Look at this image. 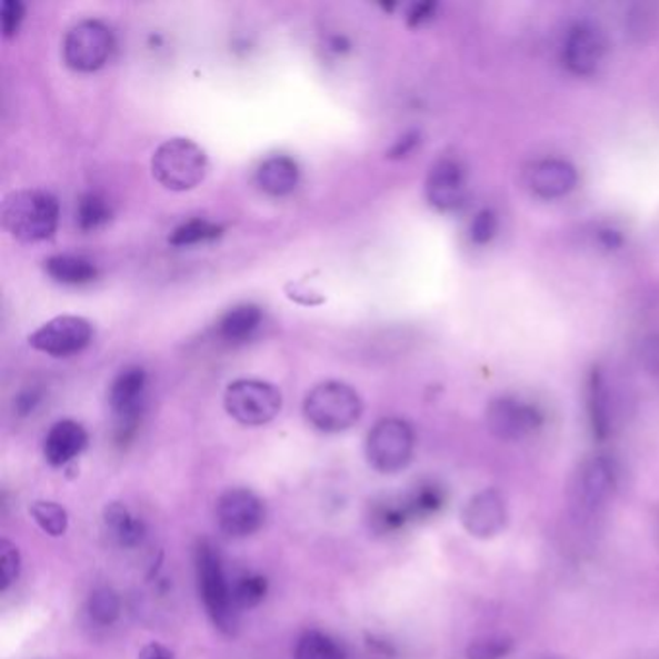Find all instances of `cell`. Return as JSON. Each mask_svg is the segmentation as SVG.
Wrapping results in <instances>:
<instances>
[{
	"label": "cell",
	"instance_id": "cell-1",
	"mask_svg": "<svg viewBox=\"0 0 659 659\" xmlns=\"http://www.w3.org/2000/svg\"><path fill=\"white\" fill-rule=\"evenodd\" d=\"M196 578L203 608L222 635L232 637L238 630V611L232 582L227 577L221 553L213 543L200 541L196 548Z\"/></svg>",
	"mask_w": 659,
	"mask_h": 659
},
{
	"label": "cell",
	"instance_id": "cell-2",
	"mask_svg": "<svg viewBox=\"0 0 659 659\" xmlns=\"http://www.w3.org/2000/svg\"><path fill=\"white\" fill-rule=\"evenodd\" d=\"M59 201L43 190H20L2 201V224L20 242L33 244L54 237L59 227Z\"/></svg>",
	"mask_w": 659,
	"mask_h": 659
},
{
	"label": "cell",
	"instance_id": "cell-3",
	"mask_svg": "<svg viewBox=\"0 0 659 659\" xmlns=\"http://www.w3.org/2000/svg\"><path fill=\"white\" fill-rule=\"evenodd\" d=\"M363 402L352 387L326 381L306 395V420L323 433H341L362 418Z\"/></svg>",
	"mask_w": 659,
	"mask_h": 659
},
{
	"label": "cell",
	"instance_id": "cell-4",
	"mask_svg": "<svg viewBox=\"0 0 659 659\" xmlns=\"http://www.w3.org/2000/svg\"><path fill=\"white\" fill-rule=\"evenodd\" d=\"M208 169L206 151L188 138L164 141L151 159V171L157 182L172 192H186L201 184Z\"/></svg>",
	"mask_w": 659,
	"mask_h": 659
},
{
	"label": "cell",
	"instance_id": "cell-5",
	"mask_svg": "<svg viewBox=\"0 0 659 659\" xmlns=\"http://www.w3.org/2000/svg\"><path fill=\"white\" fill-rule=\"evenodd\" d=\"M415 431L400 418L379 420L366 439V457L381 475H397L415 455Z\"/></svg>",
	"mask_w": 659,
	"mask_h": 659
},
{
	"label": "cell",
	"instance_id": "cell-6",
	"mask_svg": "<svg viewBox=\"0 0 659 659\" xmlns=\"http://www.w3.org/2000/svg\"><path fill=\"white\" fill-rule=\"evenodd\" d=\"M282 395L258 379H238L224 391V410L242 426H266L281 412Z\"/></svg>",
	"mask_w": 659,
	"mask_h": 659
},
{
	"label": "cell",
	"instance_id": "cell-7",
	"mask_svg": "<svg viewBox=\"0 0 659 659\" xmlns=\"http://www.w3.org/2000/svg\"><path fill=\"white\" fill-rule=\"evenodd\" d=\"M148 405V373L140 366H130L120 371L109 387V407H111L117 439L127 443L132 439L141 422V416Z\"/></svg>",
	"mask_w": 659,
	"mask_h": 659
},
{
	"label": "cell",
	"instance_id": "cell-8",
	"mask_svg": "<svg viewBox=\"0 0 659 659\" xmlns=\"http://www.w3.org/2000/svg\"><path fill=\"white\" fill-rule=\"evenodd\" d=\"M114 51L112 31L99 20H83L68 31L62 44L64 62L76 72H96Z\"/></svg>",
	"mask_w": 659,
	"mask_h": 659
},
{
	"label": "cell",
	"instance_id": "cell-9",
	"mask_svg": "<svg viewBox=\"0 0 659 659\" xmlns=\"http://www.w3.org/2000/svg\"><path fill=\"white\" fill-rule=\"evenodd\" d=\"M217 525L229 538H248L258 532L266 522V505L252 489H227L216 507Z\"/></svg>",
	"mask_w": 659,
	"mask_h": 659
},
{
	"label": "cell",
	"instance_id": "cell-10",
	"mask_svg": "<svg viewBox=\"0 0 659 659\" xmlns=\"http://www.w3.org/2000/svg\"><path fill=\"white\" fill-rule=\"evenodd\" d=\"M93 341V326L86 318L59 316L30 335V345L44 355L72 356L88 349Z\"/></svg>",
	"mask_w": 659,
	"mask_h": 659
},
{
	"label": "cell",
	"instance_id": "cell-11",
	"mask_svg": "<svg viewBox=\"0 0 659 659\" xmlns=\"http://www.w3.org/2000/svg\"><path fill=\"white\" fill-rule=\"evenodd\" d=\"M617 475L611 460L592 457L578 470L575 480V505L582 512H598L616 491Z\"/></svg>",
	"mask_w": 659,
	"mask_h": 659
},
{
	"label": "cell",
	"instance_id": "cell-12",
	"mask_svg": "<svg viewBox=\"0 0 659 659\" xmlns=\"http://www.w3.org/2000/svg\"><path fill=\"white\" fill-rule=\"evenodd\" d=\"M486 422L496 438L517 441L538 430L543 416L538 408L515 399H497L486 412Z\"/></svg>",
	"mask_w": 659,
	"mask_h": 659
},
{
	"label": "cell",
	"instance_id": "cell-13",
	"mask_svg": "<svg viewBox=\"0 0 659 659\" xmlns=\"http://www.w3.org/2000/svg\"><path fill=\"white\" fill-rule=\"evenodd\" d=\"M606 57V39L592 23H578L575 26L567 41H565V67L572 74L590 76L600 68L601 60Z\"/></svg>",
	"mask_w": 659,
	"mask_h": 659
},
{
	"label": "cell",
	"instance_id": "cell-14",
	"mask_svg": "<svg viewBox=\"0 0 659 659\" xmlns=\"http://www.w3.org/2000/svg\"><path fill=\"white\" fill-rule=\"evenodd\" d=\"M462 525L470 536L480 540H488L503 532L507 507L501 493L497 489H483L472 497L462 511Z\"/></svg>",
	"mask_w": 659,
	"mask_h": 659
},
{
	"label": "cell",
	"instance_id": "cell-15",
	"mask_svg": "<svg viewBox=\"0 0 659 659\" xmlns=\"http://www.w3.org/2000/svg\"><path fill=\"white\" fill-rule=\"evenodd\" d=\"M426 196L439 211H455L467 200V177L459 163L451 159L439 161L426 182Z\"/></svg>",
	"mask_w": 659,
	"mask_h": 659
},
{
	"label": "cell",
	"instance_id": "cell-16",
	"mask_svg": "<svg viewBox=\"0 0 659 659\" xmlns=\"http://www.w3.org/2000/svg\"><path fill=\"white\" fill-rule=\"evenodd\" d=\"M88 441V431L82 423L74 420H60L52 426L44 438V460L54 468L67 467L86 451Z\"/></svg>",
	"mask_w": 659,
	"mask_h": 659
},
{
	"label": "cell",
	"instance_id": "cell-17",
	"mask_svg": "<svg viewBox=\"0 0 659 659\" xmlns=\"http://www.w3.org/2000/svg\"><path fill=\"white\" fill-rule=\"evenodd\" d=\"M577 182V169L561 159H546V161L533 164L530 177H528V184L532 188V192L543 200L563 198L575 190Z\"/></svg>",
	"mask_w": 659,
	"mask_h": 659
},
{
	"label": "cell",
	"instance_id": "cell-18",
	"mask_svg": "<svg viewBox=\"0 0 659 659\" xmlns=\"http://www.w3.org/2000/svg\"><path fill=\"white\" fill-rule=\"evenodd\" d=\"M300 171L294 159L287 156H274L266 159L256 171V184L261 192L281 198L297 190Z\"/></svg>",
	"mask_w": 659,
	"mask_h": 659
},
{
	"label": "cell",
	"instance_id": "cell-19",
	"mask_svg": "<svg viewBox=\"0 0 659 659\" xmlns=\"http://www.w3.org/2000/svg\"><path fill=\"white\" fill-rule=\"evenodd\" d=\"M104 528L120 548H138L146 538V525L138 519L127 505L111 503L104 507Z\"/></svg>",
	"mask_w": 659,
	"mask_h": 659
},
{
	"label": "cell",
	"instance_id": "cell-20",
	"mask_svg": "<svg viewBox=\"0 0 659 659\" xmlns=\"http://www.w3.org/2000/svg\"><path fill=\"white\" fill-rule=\"evenodd\" d=\"M263 311L260 306L240 304L230 308L217 323V333L230 345L248 341L260 329Z\"/></svg>",
	"mask_w": 659,
	"mask_h": 659
},
{
	"label": "cell",
	"instance_id": "cell-21",
	"mask_svg": "<svg viewBox=\"0 0 659 659\" xmlns=\"http://www.w3.org/2000/svg\"><path fill=\"white\" fill-rule=\"evenodd\" d=\"M44 271L51 277L52 281L60 284H89L97 279L99 269L93 261L82 256H72V253H59L44 261Z\"/></svg>",
	"mask_w": 659,
	"mask_h": 659
},
{
	"label": "cell",
	"instance_id": "cell-22",
	"mask_svg": "<svg viewBox=\"0 0 659 659\" xmlns=\"http://www.w3.org/2000/svg\"><path fill=\"white\" fill-rule=\"evenodd\" d=\"M294 659H347V652L326 632L306 630L294 646Z\"/></svg>",
	"mask_w": 659,
	"mask_h": 659
},
{
	"label": "cell",
	"instance_id": "cell-23",
	"mask_svg": "<svg viewBox=\"0 0 659 659\" xmlns=\"http://www.w3.org/2000/svg\"><path fill=\"white\" fill-rule=\"evenodd\" d=\"M111 219V206L107 203L103 196L96 192L83 193L78 206H76V222L80 229H101Z\"/></svg>",
	"mask_w": 659,
	"mask_h": 659
},
{
	"label": "cell",
	"instance_id": "cell-24",
	"mask_svg": "<svg viewBox=\"0 0 659 659\" xmlns=\"http://www.w3.org/2000/svg\"><path fill=\"white\" fill-rule=\"evenodd\" d=\"M222 229L216 222L206 221V219H192V221L182 222L180 227L172 230L169 237V244L177 248L184 246L203 244L221 237Z\"/></svg>",
	"mask_w": 659,
	"mask_h": 659
},
{
	"label": "cell",
	"instance_id": "cell-25",
	"mask_svg": "<svg viewBox=\"0 0 659 659\" xmlns=\"http://www.w3.org/2000/svg\"><path fill=\"white\" fill-rule=\"evenodd\" d=\"M30 515L36 525L51 538H60L67 533L68 512L62 505L54 501H36L31 503Z\"/></svg>",
	"mask_w": 659,
	"mask_h": 659
},
{
	"label": "cell",
	"instance_id": "cell-26",
	"mask_svg": "<svg viewBox=\"0 0 659 659\" xmlns=\"http://www.w3.org/2000/svg\"><path fill=\"white\" fill-rule=\"evenodd\" d=\"M267 580L261 575H242L232 582V593H234V603H237L238 611H246V609H253L260 606L261 601L266 600L267 596Z\"/></svg>",
	"mask_w": 659,
	"mask_h": 659
},
{
	"label": "cell",
	"instance_id": "cell-27",
	"mask_svg": "<svg viewBox=\"0 0 659 659\" xmlns=\"http://www.w3.org/2000/svg\"><path fill=\"white\" fill-rule=\"evenodd\" d=\"M412 519L407 501H386L371 512V527L379 533L397 532Z\"/></svg>",
	"mask_w": 659,
	"mask_h": 659
},
{
	"label": "cell",
	"instance_id": "cell-28",
	"mask_svg": "<svg viewBox=\"0 0 659 659\" xmlns=\"http://www.w3.org/2000/svg\"><path fill=\"white\" fill-rule=\"evenodd\" d=\"M88 611L91 621L101 627H109L120 617L119 596L112 592L111 588H97L89 598Z\"/></svg>",
	"mask_w": 659,
	"mask_h": 659
},
{
	"label": "cell",
	"instance_id": "cell-29",
	"mask_svg": "<svg viewBox=\"0 0 659 659\" xmlns=\"http://www.w3.org/2000/svg\"><path fill=\"white\" fill-rule=\"evenodd\" d=\"M606 400L608 399H606L601 376L598 371H593L592 387H590V415H592L593 431L600 439L609 433V412Z\"/></svg>",
	"mask_w": 659,
	"mask_h": 659
},
{
	"label": "cell",
	"instance_id": "cell-30",
	"mask_svg": "<svg viewBox=\"0 0 659 659\" xmlns=\"http://www.w3.org/2000/svg\"><path fill=\"white\" fill-rule=\"evenodd\" d=\"M22 557L12 541L0 540V590L7 592L20 577Z\"/></svg>",
	"mask_w": 659,
	"mask_h": 659
},
{
	"label": "cell",
	"instance_id": "cell-31",
	"mask_svg": "<svg viewBox=\"0 0 659 659\" xmlns=\"http://www.w3.org/2000/svg\"><path fill=\"white\" fill-rule=\"evenodd\" d=\"M511 652V638L486 637L468 646L467 659H505Z\"/></svg>",
	"mask_w": 659,
	"mask_h": 659
},
{
	"label": "cell",
	"instance_id": "cell-32",
	"mask_svg": "<svg viewBox=\"0 0 659 659\" xmlns=\"http://www.w3.org/2000/svg\"><path fill=\"white\" fill-rule=\"evenodd\" d=\"M497 227H499V222H497L496 213L491 209H483L470 224V238L475 240L476 244H488L496 237Z\"/></svg>",
	"mask_w": 659,
	"mask_h": 659
},
{
	"label": "cell",
	"instance_id": "cell-33",
	"mask_svg": "<svg viewBox=\"0 0 659 659\" xmlns=\"http://www.w3.org/2000/svg\"><path fill=\"white\" fill-rule=\"evenodd\" d=\"M26 16V8H23L20 0H4L2 8H0V22H2V36L4 38H14Z\"/></svg>",
	"mask_w": 659,
	"mask_h": 659
},
{
	"label": "cell",
	"instance_id": "cell-34",
	"mask_svg": "<svg viewBox=\"0 0 659 659\" xmlns=\"http://www.w3.org/2000/svg\"><path fill=\"white\" fill-rule=\"evenodd\" d=\"M436 10H438L436 2H418V4H412L407 14L408 26L416 28V26L430 22L431 18L436 16Z\"/></svg>",
	"mask_w": 659,
	"mask_h": 659
},
{
	"label": "cell",
	"instance_id": "cell-35",
	"mask_svg": "<svg viewBox=\"0 0 659 659\" xmlns=\"http://www.w3.org/2000/svg\"><path fill=\"white\" fill-rule=\"evenodd\" d=\"M418 133H407L405 138H400V141L395 143L393 149L389 151V157L391 159H400V157H407L412 149L416 148V143H418Z\"/></svg>",
	"mask_w": 659,
	"mask_h": 659
},
{
	"label": "cell",
	"instance_id": "cell-36",
	"mask_svg": "<svg viewBox=\"0 0 659 659\" xmlns=\"http://www.w3.org/2000/svg\"><path fill=\"white\" fill-rule=\"evenodd\" d=\"M138 659H174V653L167 646L151 642V645L141 648L140 658Z\"/></svg>",
	"mask_w": 659,
	"mask_h": 659
},
{
	"label": "cell",
	"instance_id": "cell-37",
	"mask_svg": "<svg viewBox=\"0 0 659 659\" xmlns=\"http://www.w3.org/2000/svg\"><path fill=\"white\" fill-rule=\"evenodd\" d=\"M39 400H41V397H39L38 391H23L16 400L18 412L20 415H30V412H33V408L38 407Z\"/></svg>",
	"mask_w": 659,
	"mask_h": 659
},
{
	"label": "cell",
	"instance_id": "cell-38",
	"mask_svg": "<svg viewBox=\"0 0 659 659\" xmlns=\"http://www.w3.org/2000/svg\"><path fill=\"white\" fill-rule=\"evenodd\" d=\"M598 238H600V244L606 250H617V248H621L622 246L621 232H617L613 229H601L598 232Z\"/></svg>",
	"mask_w": 659,
	"mask_h": 659
}]
</instances>
